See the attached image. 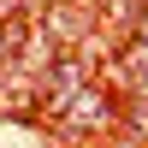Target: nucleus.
I'll list each match as a JSON object with an SVG mask.
<instances>
[{"label": "nucleus", "instance_id": "nucleus-1", "mask_svg": "<svg viewBox=\"0 0 148 148\" xmlns=\"http://www.w3.org/2000/svg\"><path fill=\"white\" fill-rule=\"evenodd\" d=\"M59 119H65V125H77V130H107V125H113V101H107V95H95V89H83Z\"/></svg>", "mask_w": 148, "mask_h": 148}, {"label": "nucleus", "instance_id": "nucleus-2", "mask_svg": "<svg viewBox=\"0 0 148 148\" xmlns=\"http://www.w3.org/2000/svg\"><path fill=\"white\" fill-rule=\"evenodd\" d=\"M136 36H142V42H148V6H142V18H136Z\"/></svg>", "mask_w": 148, "mask_h": 148}]
</instances>
